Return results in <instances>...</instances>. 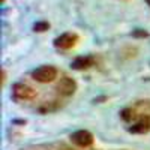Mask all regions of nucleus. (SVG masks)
<instances>
[{"mask_svg":"<svg viewBox=\"0 0 150 150\" xmlns=\"http://www.w3.org/2000/svg\"><path fill=\"white\" fill-rule=\"evenodd\" d=\"M33 78L39 83H50L57 77V71L54 66H41L33 71Z\"/></svg>","mask_w":150,"mask_h":150,"instance_id":"1","label":"nucleus"},{"mask_svg":"<svg viewBox=\"0 0 150 150\" xmlns=\"http://www.w3.org/2000/svg\"><path fill=\"white\" fill-rule=\"evenodd\" d=\"M71 140L78 147H89L93 143V135L89 131H77L71 135Z\"/></svg>","mask_w":150,"mask_h":150,"instance_id":"2","label":"nucleus"},{"mask_svg":"<svg viewBox=\"0 0 150 150\" xmlns=\"http://www.w3.org/2000/svg\"><path fill=\"white\" fill-rule=\"evenodd\" d=\"M57 89H59V92L62 95L69 96V95H72L75 92V89H77V83H75L72 78H69V77H63V78L59 81Z\"/></svg>","mask_w":150,"mask_h":150,"instance_id":"3","label":"nucleus"},{"mask_svg":"<svg viewBox=\"0 0 150 150\" xmlns=\"http://www.w3.org/2000/svg\"><path fill=\"white\" fill-rule=\"evenodd\" d=\"M77 35L74 33H63L62 36H59L56 39V47L62 48V50H68L71 47H74V44L77 42Z\"/></svg>","mask_w":150,"mask_h":150,"instance_id":"4","label":"nucleus"},{"mask_svg":"<svg viewBox=\"0 0 150 150\" xmlns=\"http://www.w3.org/2000/svg\"><path fill=\"white\" fill-rule=\"evenodd\" d=\"M14 96L17 99H32L35 96V90L26 84H15L14 86Z\"/></svg>","mask_w":150,"mask_h":150,"instance_id":"5","label":"nucleus"},{"mask_svg":"<svg viewBox=\"0 0 150 150\" xmlns=\"http://www.w3.org/2000/svg\"><path fill=\"white\" fill-rule=\"evenodd\" d=\"M150 129V119L149 117H143L141 120H138L134 126L131 128V132H137V134H143L147 132Z\"/></svg>","mask_w":150,"mask_h":150,"instance_id":"6","label":"nucleus"},{"mask_svg":"<svg viewBox=\"0 0 150 150\" xmlns=\"http://www.w3.org/2000/svg\"><path fill=\"white\" fill-rule=\"evenodd\" d=\"M92 63H93V59H92V57H78V59L72 63V66H74L75 69H84V68L92 66Z\"/></svg>","mask_w":150,"mask_h":150,"instance_id":"7","label":"nucleus"},{"mask_svg":"<svg viewBox=\"0 0 150 150\" xmlns=\"http://www.w3.org/2000/svg\"><path fill=\"white\" fill-rule=\"evenodd\" d=\"M45 29H48V24L47 23H39V24H36V26H35V30L36 32H44Z\"/></svg>","mask_w":150,"mask_h":150,"instance_id":"8","label":"nucleus"},{"mask_svg":"<svg viewBox=\"0 0 150 150\" xmlns=\"http://www.w3.org/2000/svg\"><path fill=\"white\" fill-rule=\"evenodd\" d=\"M146 2H147V5H149V6H150V0H146Z\"/></svg>","mask_w":150,"mask_h":150,"instance_id":"9","label":"nucleus"},{"mask_svg":"<svg viewBox=\"0 0 150 150\" xmlns=\"http://www.w3.org/2000/svg\"><path fill=\"white\" fill-rule=\"evenodd\" d=\"M65 150H69V149H65Z\"/></svg>","mask_w":150,"mask_h":150,"instance_id":"10","label":"nucleus"}]
</instances>
